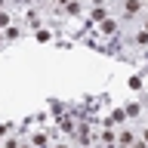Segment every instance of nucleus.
<instances>
[{
	"instance_id": "3",
	"label": "nucleus",
	"mask_w": 148,
	"mask_h": 148,
	"mask_svg": "<svg viewBox=\"0 0 148 148\" xmlns=\"http://www.w3.org/2000/svg\"><path fill=\"white\" fill-rule=\"evenodd\" d=\"M136 9H139V3H136V0H127V12H130V16H133Z\"/></svg>"
},
{
	"instance_id": "4",
	"label": "nucleus",
	"mask_w": 148,
	"mask_h": 148,
	"mask_svg": "<svg viewBox=\"0 0 148 148\" xmlns=\"http://www.w3.org/2000/svg\"><path fill=\"white\" fill-rule=\"evenodd\" d=\"M6 25H9V18L3 16V12H0V28H6Z\"/></svg>"
},
{
	"instance_id": "5",
	"label": "nucleus",
	"mask_w": 148,
	"mask_h": 148,
	"mask_svg": "<svg viewBox=\"0 0 148 148\" xmlns=\"http://www.w3.org/2000/svg\"><path fill=\"white\" fill-rule=\"evenodd\" d=\"M3 148H18V145H16V142H6V145H3Z\"/></svg>"
},
{
	"instance_id": "2",
	"label": "nucleus",
	"mask_w": 148,
	"mask_h": 148,
	"mask_svg": "<svg viewBox=\"0 0 148 148\" xmlns=\"http://www.w3.org/2000/svg\"><path fill=\"white\" fill-rule=\"evenodd\" d=\"M34 145L37 148H46V145H49V139H46V136H34Z\"/></svg>"
},
{
	"instance_id": "1",
	"label": "nucleus",
	"mask_w": 148,
	"mask_h": 148,
	"mask_svg": "<svg viewBox=\"0 0 148 148\" xmlns=\"http://www.w3.org/2000/svg\"><path fill=\"white\" fill-rule=\"evenodd\" d=\"M114 28H117V25H114V22H111V18H105V22H102V31H105V34H111V31H114Z\"/></svg>"
}]
</instances>
